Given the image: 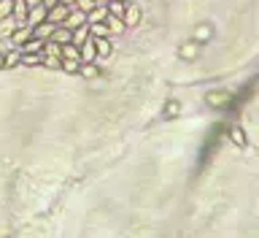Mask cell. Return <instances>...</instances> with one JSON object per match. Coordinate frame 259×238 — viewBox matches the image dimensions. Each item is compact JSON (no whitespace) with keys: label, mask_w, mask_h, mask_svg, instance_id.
Here are the masks:
<instances>
[{"label":"cell","mask_w":259,"mask_h":238,"mask_svg":"<svg viewBox=\"0 0 259 238\" xmlns=\"http://www.w3.org/2000/svg\"><path fill=\"white\" fill-rule=\"evenodd\" d=\"M122 22H124V27H135L140 22V6L135 3V0L127 3V9H124V14H122Z\"/></svg>","instance_id":"obj_1"},{"label":"cell","mask_w":259,"mask_h":238,"mask_svg":"<svg viewBox=\"0 0 259 238\" xmlns=\"http://www.w3.org/2000/svg\"><path fill=\"white\" fill-rule=\"evenodd\" d=\"M30 35H33V27H30V25H17V27H14V33L9 35V44L11 46H22Z\"/></svg>","instance_id":"obj_2"},{"label":"cell","mask_w":259,"mask_h":238,"mask_svg":"<svg viewBox=\"0 0 259 238\" xmlns=\"http://www.w3.org/2000/svg\"><path fill=\"white\" fill-rule=\"evenodd\" d=\"M46 14H49V9H46L43 3H38V6H33V9L27 11V19H25V25H30V27L41 25V22L46 19Z\"/></svg>","instance_id":"obj_3"},{"label":"cell","mask_w":259,"mask_h":238,"mask_svg":"<svg viewBox=\"0 0 259 238\" xmlns=\"http://www.w3.org/2000/svg\"><path fill=\"white\" fill-rule=\"evenodd\" d=\"M22 60V49L19 46H9V49L3 52V68H17Z\"/></svg>","instance_id":"obj_4"},{"label":"cell","mask_w":259,"mask_h":238,"mask_svg":"<svg viewBox=\"0 0 259 238\" xmlns=\"http://www.w3.org/2000/svg\"><path fill=\"white\" fill-rule=\"evenodd\" d=\"M68 11H70V6H62V3H57L54 9H49V14H46V19L54 22V25H62V22H65V17H68Z\"/></svg>","instance_id":"obj_5"},{"label":"cell","mask_w":259,"mask_h":238,"mask_svg":"<svg viewBox=\"0 0 259 238\" xmlns=\"http://www.w3.org/2000/svg\"><path fill=\"white\" fill-rule=\"evenodd\" d=\"M84 22H86V14H84V11H78V9H70L62 25H65L68 30H73V27H78V25H84Z\"/></svg>","instance_id":"obj_6"},{"label":"cell","mask_w":259,"mask_h":238,"mask_svg":"<svg viewBox=\"0 0 259 238\" xmlns=\"http://www.w3.org/2000/svg\"><path fill=\"white\" fill-rule=\"evenodd\" d=\"M103 22L108 25V33H111V35H122L124 30H127V27H124V22H122V17H114V14H106Z\"/></svg>","instance_id":"obj_7"},{"label":"cell","mask_w":259,"mask_h":238,"mask_svg":"<svg viewBox=\"0 0 259 238\" xmlns=\"http://www.w3.org/2000/svg\"><path fill=\"white\" fill-rule=\"evenodd\" d=\"M54 27H57V25H54V22L43 19L41 25H35V27H33V38H41V41H46V38H49V35L54 33Z\"/></svg>","instance_id":"obj_8"},{"label":"cell","mask_w":259,"mask_h":238,"mask_svg":"<svg viewBox=\"0 0 259 238\" xmlns=\"http://www.w3.org/2000/svg\"><path fill=\"white\" fill-rule=\"evenodd\" d=\"M27 3L25 0H14V9H11V17L17 19V25H25V19H27Z\"/></svg>","instance_id":"obj_9"},{"label":"cell","mask_w":259,"mask_h":238,"mask_svg":"<svg viewBox=\"0 0 259 238\" xmlns=\"http://www.w3.org/2000/svg\"><path fill=\"white\" fill-rule=\"evenodd\" d=\"M49 38H51L54 44H60V46H62V44H70V30H68L65 25H57V27H54V33H51Z\"/></svg>","instance_id":"obj_10"},{"label":"cell","mask_w":259,"mask_h":238,"mask_svg":"<svg viewBox=\"0 0 259 238\" xmlns=\"http://www.w3.org/2000/svg\"><path fill=\"white\" fill-rule=\"evenodd\" d=\"M95 41V52H97V57H108V54L114 52V44L108 41V38H92Z\"/></svg>","instance_id":"obj_11"},{"label":"cell","mask_w":259,"mask_h":238,"mask_svg":"<svg viewBox=\"0 0 259 238\" xmlns=\"http://www.w3.org/2000/svg\"><path fill=\"white\" fill-rule=\"evenodd\" d=\"M106 14H108L106 6H95L92 11H86V25H95V22H103V19H106Z\"/></svg>","instance_id":"obj_12"},{"label":"cell","mask_w":259,"mask_h":238,"mask_svg":"<svg viewBox=\"0 0 259 238\" xmlns=\"http://www.w3.org/2000/svg\"><path fill=\"white\" fill-rule=\"evenodd\" d=\"M14 27H17V19H14V17H3V19H0V38H9L14 33Z\"/></svg>","instance_id":"obj_13"},{"label":"cell","mask_w":259,"mask_h":238,"mask_svg":"<svg viewBox=\"0 0 259 238\" xmlns=\"http://www.w3.org/2000/svg\"><path fill=\"white\" fill-rule=\"evenodd\" d=\"M89 35H92V38H111L106 22H95V25H89Z\"/></svg>","instance_id":"obj_14"},{"label":"cell","mask_w":259,"mask_h":238,"mask_svg":"<svg viewBox=\"0 0 259 238\" xmlns=\"http://www.w3.org/2000/svg\"><path fill=\"white\" fill-rule=\"evenodd\" d=\"M197 46H200L197 41H186L181 49H178V54H181L184 60H192V57H197Z\"/></svg>","instance_id":"obj_15"},{"label":"cell","mask_w":259,"mask_h":238,"mask_svg":"<svg viewBox=\"0 0 259 238\" xmlns=\"http://www.w3.org/2000/svg\"><path fill=\"white\" fill-rule=\"evenodd\" d=\"M230 98H232L230 92H211L205 100H208V106H222V103H227Z\"/></svg>","instance_id":"obj_16"},{"label":"cell","mask_w":259,"mask_h":238,"mask_svg":"<svg viewBox=\"0 0 259 238\" xmlns=\"http://www.w3.org/2000/svg\"><path fill=\"white\" fill-rule=\"evenodd\" d=\"M41 57H43V52H33V54H22L19 65H41Z\"/></svg>","instance_id":"obj_17"},{"label":"cell","mask_w":259,"mask_h":238,"mask_svg":"<svg viewBox=\"0 0 259 238\" xmlns=\"http://www.w3.org/2000/svg\"><path fill=\"white\" fill-rule=\"evenodd\" d=\"M60 68L65 70V73H78L81 62H78V60H60Z\"/></svg>","instance_id":"obj_18"},{"label":"cell","mask_w":259,"mask_h":238,"mask_svg":"<svg viewBox=\"0 0 259 238\" xmlns=\"http://www.w3.org/2000/svg\"><path fill=\"white\" fill-rule=\"evenodd\" d=\"M78 73H81V76H97L100 73V70H97V65H95V62H81V68H78Z\"/></svg>","instance_id":"obj_19"},{"label":"cell","mask_w":259,"mask_h":238,"mask_svg":"<svg viewBox=\"0 0 259 238\" xmlns=\"http://www.w3.org/2000/svg\"><path fill=\"white\" fill-rule=\"evenodd\" d=\"M73 9H78V11H92L95 9V0H73Z\"/></svg>","instance_id":"obj_20"},{"label":"cell","mask_w":259,"mask_h":238,"mask_svg":"<svg viewBox=\"0 0 259 238\" xmlns=\"http://www.w3.org/2000/svg\"><path fill=\"white\" fill-rule=\"evenodd\" d=\"M230 138H232L238 146H246V136H243L240 128H232V130H230Z\"/></svg>","instance_id":"obj_21"},{"label":"cell","mask_w":259,"mask_h":238,"mask_svg":"<svg viewBox=\"0 0 259 238\" xmlns=\"http://www.w3.org/2000/svg\"><path fill=\"white\" fill-rule=\"evenodd\" d=\"M11 9H14V0H0V19L11 17Z\"/></svg>","instance_id":"obj_22"},{"label":"cell","mask_w":259,"mask_h":238,"mask_svg":"<svg viewBox=\"0 0 259 238\" xmlns=\"http://www.w3.org/2000/svg\"><path fill=\"white\" fill-rule=\"evenodd\" d=\"M211 35V27H200L197 30V41H202V38H208Z\"/></svg>","instance_id":"obj_23"},{"label":"cell","mask_w":259,"mask_h":238,"mask_svg":"<svg viewBox=\"0 0 259 238\" xmlns=\"http://www.w3.org/2000/svg\"><path fill=\"white\" fill-rule=\"evenodd\" d=\"M165 108H168V114H176V111H178V103L173 100V103H168V106H165Z\"/></svg>","instance_id":"obj_24"},{"label":"cell","mask_w":259,"mask_h":238,"mask_svg":"<svg viewBox=\"0 0 259 238\" xmlns=\"http://www.w3.org/2000/svg\"><path fill=\"white\" fill-rule=\"evenodd\" d=\"M41 3L46 6V9H54V6H57V3H60V0H41Z\"/></svg>","instance_id":"obj_25"},{"label":"cell","mask_w":259,"mask_h":238,"mask_svg":"<svg viewBox=\"0 0 259 238\" xmlns=\"http://www.w3.org/2000/svg\"><path fill=\"white\" fill-rule=\"evenodd\" d=\"M25 3H27V9H33V6H38L41 0H25Z\"/></svg>","instance_id":"obj_26"},{"label":"cell","mask_w":259,"mask_h":238,"mask_svg":"<svg viewBox=\"0 0 259 238\" xmlns=\"http://www.w3.org/2000/svg\"><path fill=\"white\" fill-rule=\"evenodd\" d=\"M62 6H70V9H73V0H60Z\"/></svg>","instance_id":"obj_27"},{"label":"cell","mask_w":259,"mask_h":238,"mask_svg":"<svg viewBox=\"0 0 259 238\" xmlns=\"http://www.w3.org/2000/svg\"><path fill=\"white\" fill-rule=\"evenodd\" d=\"M108 3V0H95V6H106Z\"/></svg>","instance_id":"obj_28"},{"label":"cell","mask_w":259,"mask_h":238,"mask_svg":"<svg viewBox=\"0 0 259 238\" xmlns=\"http://www.w3.org/2000/svg\"><path fill=\"white\" fill-rule=\"evenodd\" d=\"M0 70H3V52H0Z\"/></svg>","instance_id":"obj_29"},{"label":"cell","mask_w":259,"mask_h":238,"mask_svg":"<svg viewBox=\"0 0 259 238\" xmlns=\"http://www.w3.org/2000/svg\"><path fill=\"white\" fill-rule=\"evenodd\" d=\"M0 52H6V46H3V38H0Z\"/></svg>","instance_id":"obj_30"},{"label":"cell","mask_w":259,"mask_h":238,"mask_svg":"<svg viewBox=\"0 0 259 238\" xmlns=\"http://www.w3.org/2000/svg\"><path fill=\"white\" fill-rule=\"evenodd\" d=\"M122 3H124V6H127V3H132V0H122Z\"/></svg>","instance_id":"obj_31"}]
</instances>
